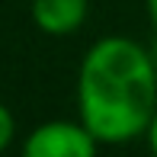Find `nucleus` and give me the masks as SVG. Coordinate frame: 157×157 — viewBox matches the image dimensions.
Segmentation results:
<instances>
[{"label":"nucleus","mask_w":157,"mask_h":157,"mask_svg":"<svg viewBox=\"0 0 157 157\" xmlns=\"http://www.w3.org/2000/svg\"><path fill=\"white\" fill-rule=\"evenodd\" d=\"M147 19H151V26L157 29V0H147Z\"/></svg>","instance_id":"nucleus-6"},{"label":"nucleus","mask_w":157,"mask_h":157,"mask_svg":"<svg viewBox=\"0 0 157 157\" xmlns=\"http://www.w3.org/2000/svg\"><path fill=\"white\" fill-rule=\"evenodd\" d=\"M147 141H151V147H154V154H157V112H154L151 125H147Z\"/></svg>","instance_id":"nucleus-5"},{"label":"nucleus","mask_w":157,"mask_h":157,"mask_svg":"<svg viewBox=\"0 0 157 157\" xmlns=\"http://www.w3.org/2000/svg\"><path fill=\"white\" fill-rule=\"evenodd\" d=\"M96 147L99 141L80 119L77 122L52 119V122H42L29 132L23 154L26 157H93Z\"/></svg>","instance_id":"nucleus-2"},{"label":"nucleus","mask_w":157,"mask_h":157,"mask_svg":"<svg viewBox=\"0 0 157 157\" xmlns=\"http://www.w3.org/2000/svg\"><path fill=\"white\" fill-rule=\"evenodd\" d=\"M13 135H16V119H13V112L6 109L3 103H0V151H6V147H10Z\"/></svg>","instance_id":"nucleus-4"},{"label":"nucleus","mask_w":157,"mask_h":157,"mask_svg":"<svg viewBox=\"0 0 157 157\" xmlns=\"http://www.w3.org/2000/svg\"><path fill=\"white\" fill-rule=\"evenodd\" d=\"M87 10H90V0H32L29 6L39 32L55 35V39L74 35L87 19Z\"/></svg>","instance_id":"nucleus-3"},{"label":"nucleus","mask_w":157,"mask_h":157,"mask_svg":"<svg viewBox=\"0 0 157 157\" xmlns=\"http://www.w3.org/2000/svg\"><path fill=\"white\" fill-rule=\"evenodd\" d=\"M77 109L99 144H125L147 135L157 112L154 55L125 35L93 42L77 71Z\"/></svg>","instance_id":"nucleus-1"}]
</instances>
